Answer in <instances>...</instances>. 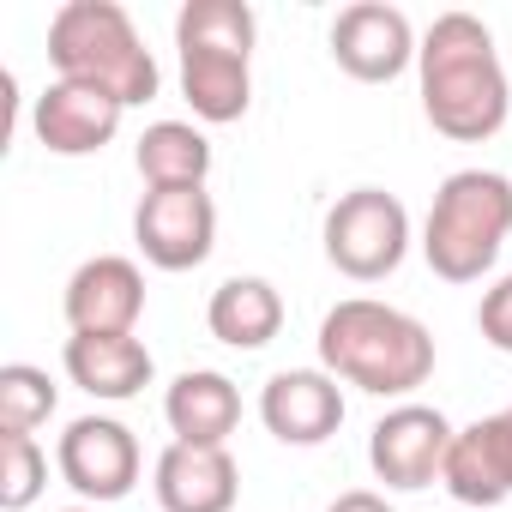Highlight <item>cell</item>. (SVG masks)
<instances>
[{"label":"cell","instance_id":"cell-13","mask_svg":"<svg viewBox=\"0 0 512 512\" xmlns=\"http://www.w3.org/2000/svg\"><path fill=\"white\" fill-rule=\"evenodd\" d=\"M440 488L458 506H500L512 500V410H494L452 434Z\"/></svg>","mask_w":512,"mask_h":512},{"label":"cell","instance_id":"cell-10","mask_svg":"<svg viewBox=\"0 0 512 512\" xmlns=\"http://www.w3.org/2000/svg\"><path fill=\"white\" fill-rule=\"evenodd\" d=\"M416 31L398 7H386V0H356V7L338 13L332 25V61L362 79V85H392L404 67H416Z\"/></svg>","mask_w":512,"mask_h":512},{"label":"cell","instance_id":"cell-12","mask_svg":"<svg viewBox=\"0 0 512 512\" xmlns=\"http://www.w3.org/2000/svg\"><path fill=\"white\" fill-rule=\"evenodd\" d=\"M61 314L73 332H139V314H145V272L121 253H97L85 260L73 278H67V296H61Z\"/></svg>","mask_w":512,"mask_h":512},{"label":"cell","instance_id":"cell-18","mask_svg":"<svg viewBox=\"0 0 512 512\" xmlns=\"http://www.w3.org/2000/svg\"><path fill=\"white\" fill-rule=\"evenodd\" d=\"M205 326L229 350H266L284 332V296L272 278H223L205 302Z\"/></svg>","mask_w":512,"mask_h":512},{"label":"cell","instance_id":"cell-24","mask_svg":"<svg viewBox=\"0 0 512 512\" xmlns=\"http://www.w3.org/2000/svg\"><path fill=\"white\" fill-rule=\"evenodd\" d=\"M67 512H97V506H67Z\"/></svg>","mask_w":512,"mask_h":512},{"label":"cell","instance_id":"cell-2","mask_svg":"<svg viewBox=\"0 0 512 512\" xmlns=\"http://www.w3.org/2000/svg\"><path fill=\"white\" fill-rule=\"evenodd\" d=\"M320 368L374 398H410L434 374V332L374 296H350L320 320Z\"/></svg>","mask_w":512,"mask_h":512},{"label":"cell","instance_id":"cell-3","mask_svg":"<svg viewBox=\"0 0 512 512\" xmlns=\"http://www.w3.org/2000/svg\"><path fill=\"white\" fill-rule=\"evenodd\" d=\"M253 19L247 0H187L175 13V55H181V97L199 121L229 127L253 103Z\"/></svg>","mask_w":512,"mask_h":512},{"label":"cell","instance_id":"cell-9","mask_svg":"<svg viewBox=\"0 0 512 512\" xmlns=\"http://www.w3.org/2000/svg\"><path fill=\"white\" fill-rule=\"evenodd\" d=\"M452 434H458V428H452L434 404H398V410H386V416L374 422V434H368V464H374V476H380L386 488L416 494V488L440 482L446 452H452Z\"/></svg>","mask_w":512,"mask_h":512},{"label":"cell","instance_id":"cell-1","mask_svg":"<svg viewBox=\"0 0 512 512\" xmlns=\"http://www.w3.org/2000/svg\"><path fill=\"white\" fill-rule=\"evenodd\" d=\"M416 79H422V115L440 139L482 145L512 115V85H506L494 31L476 13H440L422 31Z\"/></svg>","mask_w":512,"mask_h":512},{"label":"cell","instance_id":"cell-21","mask_svg":"<svg viewBox=\"0 0 512 512\" xmlns=\"http://www.w3.org/2000/svg\"><path fill=\"white\" fill-rule=\"evenodd\" d=\"M49 488V452L37 446V434H0V506L25 512L37 506Z\"/></svg>","mask_w":512,"mask_h":512},{"label":"cell","instance_id":"cell-15","mask_svg":"<svg viewBox=\"0 0 512 512\" xmlns=\"http://www.w3.org/2000/svg\"><path fill=\"white\" fill-rule=\"evenodd\" d=\"M157 506L163 512H235L241 494V464L229 458V446H187L169 440L157 452Z\"/></svg>","mask_w":512,"mask_h":512},{"label":"cell","instance_id":"cell-14","mask_svg":"<svg viewBox=\"0 0 512 512\" xmlns=\"http://www.w3.org/2000/svg\"><path fill=\"white\" fill-rule=\"evenodd\" d=\"M121 103L115 97H103V91H91V85H73V79H55L43 97H37V109H31V133H37V145L43 151H55V157H97L115 133H121Z\"/></svg>","mask_w":512,"mask_h":512},{"label":"cell","instance_id":"cell-5","mask_svg":"<svg viewBox=\"0 0 512 512\" xmlns=\"http://www.w3.org/2000/svg\"><path fill=\"white\" fill-rule=\"evenodd\" d=\"M512 235V181L500 169H458L440 181L428 223H422V260L446 284H476Z\"/></svg>","mask_w":512,"mask_h":512},{"label":"cell","instance_id":"cell-22","mask_svg":"<svg viewBox=\"0 0 512 512\" xmlns=\"http://www.w3.org/2000/svg\"><path fill=\"white\" fill-rule=\"evenodd\" d=\"M476 326H482V338H488L500 356H512V278H500V284L482 296V308H476Z\"/></svg>","mask_w":512,"mask_h":512},{"label":"cell","instance_id":"cell-8","mask_svg":"<svg viewBox=\"0 0 512 512\" xmlns=\"http://www.w3.org/2000/svg\"><path fill=\"white\" fill-rule=\"evenodd\" d=\"M133 241L157 272H193L217 247V205L205 187H151L133 211Z\"/></svg>","mask_w":512,"mask_h":512},{"label":"cell","instance_id":"cell-6","mask_svg":"<svg viewBox=\"0 0 512 512\" xmlns=\"http://www.w3.org/2000/svg\"><path fill=\"white\" fill-rule=\"evenodd\" d=\"M320 235H326L332 272H344L350 284H380V278H392L404 266V253H410V211L386 187H350L326 211Z\"/></svg>","mask_w":512,"mask_h":512},{"label":"cell","instance_id":"cell-7","mask_svg":"<svg viewBox=\"0 0 512 512\" xmlns=\"http://www.w3.org/2000/svg\"><path fill=\"white\" fill-rule=\"evenodd\" d=\"M55 464L67 476V488L85 500V506H109V500H127L139 470H145V452H139V434L115 416H79L67 422L61 446H55Z\"/></svg>","mask_w":512,"mask_h":512},{"label":"cell","instance_id":"cell-11","mask_svg":"<svg viewBox=\"0 0 512 512\" xmlns=\"http://www.w3.org/2000/svg\"><path fill=\"white\" fill-rule=\"evenodd\" d=\"M260 422L284 446H326L344 428V386L326 368H278L260 392Z\"/></svg>","mask_w":512,"mask_h":512},{"label":"cell","instance_id":"cell-23","mask_svg":"<svg viewBox=\"0 0 512 512\" xmlns=\"http://www.w3.org/2000/svg\"><path fill=\"white\" fill-rule=\"evenodd\" d=\"M326 512H392V500H386V494H374V488H350V494H338Z\"/></svg>","mask_w":512,"mask_h":512},{"label":"cell","instance_id":"cell-19","mask_svg":"<svg viewBox=\"0 0 512 512\" xmlns=\"http://www.w3.org/2000/svg\"><path fill=\"white\" fill-rule=\"evenodd\" d=\"M133 163H139L145 187H205L211 139L193 121H151L133 145Z\"/></svg>","mask_w":512,"mask_h":512},{"label":"cell","instance_id":"cell-20","mask_svg":"<svg viewBox=\"0 0 512 512\" xmlns=\"http://www.w3.org/2000/svg\"><path fill=\"white\" fill-rule=\"evenodd\" d=\"M55 404H61V392L43 368H31V362L0 368V434H37L55 416Z\"/></svg>","mask_w":512,"mask_h":512},{"label":"cell","instance_id":"cell-4","mask_svg":"<svg viewBox=\"0 0 512 512\" xmlns=\"http://www.w3.org/2000/svg\"><path fill=\"white\" fill-rule=\"evenodd\" d=\"M49 67H55V79L115 97L121 109L151 103L163 85L145 37L133 31L127 7H115V0H67L49 19Z\"/></svg>","mask_w":512,"mask_h":512},{"label":"cell","instance_id":"cell-16","mask_svg":"<svg viewBox=\"0 0 512 512\" xmlns=\"http://www.w3.org/2000/svg\"><path fill=\"white\" fill-rule=\"evenodd\" d=\"M61 362H67V380H73L79 392L103 398V404H127V398H139V392L151 386V368H157L151 350H145L133 332H103V338L73 332L67 350H61Z\"/></svg>","mask_w":512,"mask_h":512},{"label":"cell","instance_id":"cell-17","mask_svg":"<svg viewBox=\"0 0 512 512\" xmlns=\"http://www.w3.org/2000/svg\"><path fill=\"white\" fill-rule=\"evenodd\" d=\"M163 422L187 446H229V434L241 428V392L217 368H187L163 392Z\"/></svg>","mask_w":512,"mask_h":512}]
</instances>
